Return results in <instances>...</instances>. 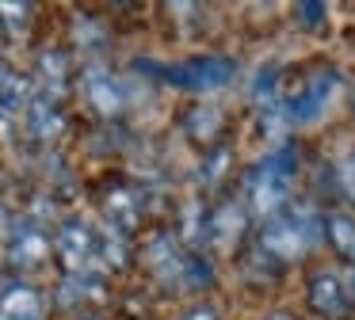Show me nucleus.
Returning <instances> with one entry per match:
<instances>
[{
	"mask_svg": "<svg viewBox=\"0 0 355 320\" xmlns=\"http://www.w3.org/2000/svg\"><path fill=\"white\" fill-rule=\"evenodd\" d=\"M138 73H153L157 80L172 84V88L184 91H218L237 76V61L233 57H218V53H207V57H191V61H138Z\"/></svg>",
	"mask_w": 355,
	"mask_h": 320,
	"instance_id": "obj_1",
	"label": "nucleus"
},
{
	"mask_svg": "<svg viewBox=\"0 0 355 320\" xmlns=\"http://www.w3.org/2000/svg\"><path fill=\"white\" fill-rule=\"evenodd\" d=\"M245 198L256 213H268L275 217L279 210L291 198V164L283 157H271L263 164H256L252 172L245 175Z\"/></svg>",
	"mask_w": 355,
	"mask_h": 320,
	"instance_id": "obj_2",
	"label": "nucleus"
},
{
	"mask_svg": "<svg viewBox=\"0 0 355 320\" xmlns=\"http://www.w3.org/2000/svg\"><path fill=\"white\" fill-rule=\"evenodd\" d=\"M313 240H317L313 225H309L306 217H298V213H275V217L260 229V248L268 251L271 259H279V263L302 259L313 248Z\"/></svg>",
	"mask_w": 355,
	"mask_h": 320,
	"instance_id": "obj_3",
	"label": "nucleus"
},
{
	"mask_svg": "<svg viewBox=\"0 0 355 320\" xmlns=\"http://www.w3.org/2000/svg\"><path fill=\"white\" fill-rule=\"evenodd\" d=\"M336 91H340V76H336V73H317V76H309V80L302 84L298 96L286 99V118H291L294 126L317 122L324 111H329L332 99H336Z\"/></svg>",
	"mask_w": 355,
	"mask_h": 320,
	"instance_id": "obj_4",
	"label": "nucleus"
},
{
	"mask_svg": "<svg viewBox=\"0 0 355 320\" xmlns=\"http://www.w3.org/2000/svg\"><path fill=\"white\" fill-rule=\"evenodd\" d=\"M103 248H107V240H103L92 225H85V221H69V225L62 229V236H58L62 263L69 267L73 274H85L88 267L103 256Z\"/></svg>",
	"mask_w": 355,
	"mask_h": 320,
	"instance_id": "obj_5",
	"label": "nucleus"
},
{
	"mask_svg": "<svg viewBox=\"0 0 355 320\" xmlns=\"http://www.w3.org/2000/svg\"><path fill=\"white\" fill-rule=\"evenodd\" d=\"M306 301H309V309H313L321 320H344L347 309H352V294H347L344 282H340L336 274H329V271H321V274L309 278Z\"/></svg>",
	"mask_w": 355,
	"mask_h": 320,
	"instance_id": "obj_6",
	"label": "nucleus"
},
{
	"mask_svg": "<svg viewBox=\"0 0 355 320\" xmlns=\"http://www.w3.org/2000/svg\"><path fill=\"white\" fill-rule=\"evenodd\" d=\"M50 256V240L39 229H19L8 240V263L12 267H39Z\"/></svg>",
	"mask_w": 355,
	"mask_h": 320,
	"instance_id": "obj_7",
	"label": "nucleus"
},
{
	"mask_svg": "<svg viewBox=\"0 0 355 320\" xmlns=\"http://www.w3.org/2000/svg\"><path fill=\"white\" fill-rule=\"evenodd\" d=\"M42 317V297L31 286H12L0 297V320H39Z\"/></svg>",
	"mask_w": 355,
	"mask_h": 320,
	"instance_id": "obj_8",
	"label": "nucleus"
},
{
	"mask_svg": "<svg viewBox=\"0 0 355 320\" xmlns=\"http://www.w3.org/2000/svg\"><path fill=\"white\" fill-rule=\"evenodd\" d=\"M241 233H245V210H237V206H222V210L207 221V236L222 251H230L233 244L241 240Z\"/></svg>",
	"mask_w": 355,
	"mask_h": 320,
	"instance_id": "obj_9",
	"label": "nucleus"
},
{
	"mask_svg": "<svg viewBox=\"0 0 355 320\" xmlns=\"http://www.w3.org/2000/svg\"><path fill=\"white\" fill-rule=\"evenodd\" d=\"M321 229H324V236H329L332 251L355 263V217H352V213H340V210L329 213Z\"/></svg>",
	"mask_w": 355,
	"mask_h": 320,
	"instance_id": "obj_10",
	"label": "nucleus"
},
{
	"mask_svg": "<svg viewBox=\"0 0 355 320\" xmlns=\"http://www.w3.org/2000/svg\"><path fill=\"white\" fill-rule=\"evenodd\" d=\"M85 88H88V99H92V107L100 114H119L123 111V88H119L107 73H92L85 80Z\"/></svg>",
	"mask_w": 355,
	"mask_h": 320,
	"instance_id": "obj_11",
	"label": "nucleus"
},
{
	"mask_svg": "<svg viewBox=\"0 0 355 320\" xmlns=\"http://www.w3.org/2000/svg\"><path fill=\"white\" fill-rule=\"evenodd\" d=\"M336 183H340V195L355 202V157H347L344 164L336 168Z\"/></svg>",
	"mask_w": 355,
	"mask_h": 320,
	"instance_id": "obj_12",
	"label": "nucleus"
},
{
	"mask_svg": "<svg viewBox=\"0 0 355 320\" xmlns=\"http://www.w3.org/2000/svg\"><path fill=\"white\" fill-rule=\"evenodd\" d=\"M298 12H306V15H302V23H309V27H317V23H324V15H329V8H324V4H298Z\"/></svg>",
	"mask_w": 355,
	"mask_h": 320,
	"instance_id": "obj_13",
	"label": "nucleus"
},
{
	"mask_svg": "<svg viewBox=\"0 0 355 320\" xmlns=\"http://www.w3.org/2000/svg\"><path fill=\"white\" fill-rule=\"evenodd\" d=\"M180 320H218V312L202 305V309H191V312H184V317H180Z\"/></svg>",
	"mask_w": 355,
	"mask_h": 320,
	"instance_id": "obj_14",
	"label": "nucleus"
},
{
	"mask_svg": "<svg viewBox=\"0 0 355 320\" xmlns=\"http://www.w3.org/2000/svg\"><path fill=\"white\" fill-rule=\"evenodd\" d=\"M0 225H4V206H0Z\"/></svg>",
	"mask_w": 355,
	"mask_h": 320,
	"instance_id": "obj_15",
	"label": "nucleus"
}]
</instances>
